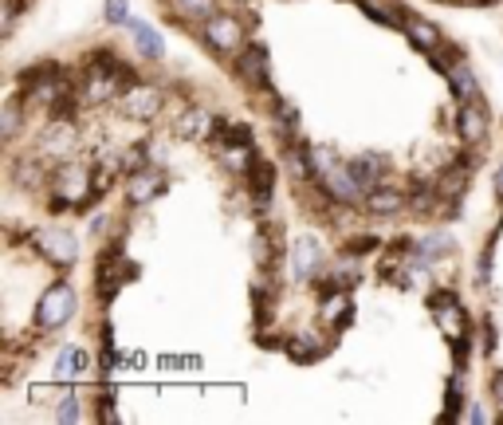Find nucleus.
Returning <instances> with one entry per match:
<instances>
[{"label":"nucleus","mask_w":503,"mask_h":425,"mask_svg":"<svg viewBox=\"0 0 503 425\" xmlns=\"http://www.w3.org/2000/svg\"><path fill=\"white\" fill-rule=\"evenodd\" d=\"M138 268L126 264V252L118 240H106V248L95 260V300L98 303H114V295L122 292L126 279H134Z\"/></svg>","instance_id":"nucleus-1"},{"label":"nucleus","mask_w":503,"mask_h":425,"mask_svg":"<svg viewBox=\"0 0 503 425\" xmlns=\"http://www.w3.org/2000/svg\"><path fill=\"white\" fill-rule=\"evenodd\" d=\"M200 43H205V48L213 51L216 59H221V56H236V51L244 48V24L236 20V16L213 12L205 20V28H200Z\"/></svg>","instance_id":"nucleus-2"},{"label":"nucleus","mask_w":503,"mask_h":425,"mask_svg":"<svg viewBox=\"0 0 503 425\" xmlns=\"http://www.w3.org/2000/svg\"><path fill=\"white\" fill-rule=\"evenodd\" d=\"M75 315V292H71L63 279H56V284L43 292V300H40V307H35V327L40 331H56V327H63V323Z\"/></svg>","instance_id":"nucleus-3"},{"label":"nucleus","mask_w":503,"mask_h":425,"mask_svg":"<svg viewBox=\"0 0 503 425\" xmlns=\"http://www.w3.org/2000/svg\"><path fill=\"white\" fill-rule=\"evenodd\" d=\"M236 79H240L248 91H276L271 87V67H268V51L260 48V43H244L240 51H236Z\"/></svg>","instance_id":"nucleus-4"},{"label":"nucleus","mask_w":503,"mask_h":425,"mask_svg":"<svg viewBox=\"0 0 503 425\" xmlns=\"http://www.w3.org/2000/svg\"><path fill=\"white\" fill-rule=\"evenodd\" d=\"M114 103H118V111H122L126 119L150 122V119H158V111H161V103H166V95H161V87L138 83V87H130V91L118 95Z\"/></svg>","instance_id":"nucleus-5"},{"label":"nucleus","mask_w":503,"mask_h":425,"mask_svg":"<svg viewBox=\"0 0 503 425\" xmlns=\"http://www.w3.org/2000/svg\"><path fill=\"white\" fill-rule=\"evenodd\" d=\"M79 146V119H51L43 126V134L35 138V150L43 158H63Z\"/></svg>","instance_id":"nucleus-6"},{"label":"nucleus","mask_w":503,"mask_h":425,"mask_svg":"<svg viewBox=\"0 0 503 425\" xmlns=\"http://www.w3.org/2000/svg\"><path fill=\"white\" fill-rule=\"evenodd\" d=\"M488 103L480 98H472V103H460V111H456V130H460L464 142H472V146H483L488 142Z\"/></svg>","instance_id":"nucleus-7"},{"label":"nucleus","mask_w":503,"mask_h":425,"mask_svg":"<svg viewBox=\"0 0 503 425\" xmlns=\"http://www.w3.org/2000/svg\"><path fill=\"white\" fill-rule=\"evenodd\" d=\"M161 189H166V177H161L153 166L134 169V174H126V182H122L126 205H134V209H142V205H150L153 197L161 193Z\"/></svg>","instance_id":"nucleus-8"},{"label":"nucleus","mask_w":503,"mask_h":425,"mask_svg":"<svg viewBox=\"0 0 503 425\" xmlns=\"http://www.w3.org/2000/svg\"><path fill=\"white\" fill-rule=\"evenodd\" d=\"M28 237L35 240V248L43 252V256L51 260V264H59V268H71L79 260V244L75 237H67V232H48V229H32Z\"/></svg>","instance_id":"nucleus-9"},{"label":"nucleus","mask_w":503,"mask_h":425,"mask_svg":"<svg viewBox=\"0 0 503 425\" xmlns=\"http://www.w3.org/2000/svg\"><path fill=\"white\" fill-rule=\"evenodd\" d=\"M318 182L326 185V193L334 197V201H342V205H350V209H358V205H365V189L358 185V177L346 169V161L338 169H331L326 177H318Z\"/></svg>","instance_id":"nucleus-10"},{"label":"nucleus","mask_w":503,"mask_h":425,"mask_svg":"<svg viewBox=\"0 0 503 425\" xmlns=\"http://www.w3.org/2000/svg\"><path fill=\"white\" fill-rule=\"evenodd\" d=\"M409 209V193L405 189H389V185H378L365 193V213L370 216H397Z\"/></svg>","instance_id":"nucleus-11"},{"label":"nucleus","mask_w":503,"mask_h":425,"mask_svg":"<svg viewBox=\"0 0 503 425\" xmlns=\"http://www.w3.org/2000/svg\"><path fill=\"white\" fill-rule=\"evenodd\" d=\"M346 169H350L354 177H358V185L370 193V189L381 185V169H386V158H378V153H354V158H346Z\"/></svg>","instance_id":"nucleus-12"},{"label":"nucleus","mask_w":503,"mask_h":425,"mask_svg":"<svg viewBox=\"0 0 503 425\" xmlns=\"http://www.w3.org/2000/svg\"><path fill=\"white\" fill-rule=\"evenodd\" d=\"M208 126H213V114L200 111V106H185V111L173 119V134L185 142H197V138H208Z\"/></svg>","instance_id":"nucleus-13"},{"label":"nucleus","mask_w":503,"mask_h":425,"mask_svg":"<svg viewBox=\"0 0 503 425\" xmlns=\"http://www.w3.org/2000/svg\"><path fill=\"white\" fill-rule=\"evenodd\" d=\"M331 350H334V339L315 342L310 334H291V339H287V350H283V355H287L291 363H318V358H326Z\"/></svg>","instance_id":"nucleus-14"},{"label":"nucleus","mask_w":503,"mask_h":425,"mask_svg":"<svg viewBox=\"0 0 503 425\" xmlns=\"http://www.w3.org/2000/svg\"><path fill=\"white\" fill-rule=\"evenodd\" d=\"M444 79L452 83V91H456V98H460V103H472V98H480V79L472 75L468 59L448 63V67H444Z\"/></svg>","instance_id":"nucleus-15"},{"label":"nucleus","mask_w":503,"mask_h":425,"mask_svg":"<svg viewBox=\"0 0 503 425\" xmlns=\"http://www.w3.org/2000/svg\"><path fill=\"white\" fill-rule=\"evenodd\" d=\"M405 35L409 43H417L420 51H436L444 43V32L433 20H420V16H405Z\"/></svg>","instance_id":"nucleus-16"},{"label":"nucleus","mask_w":503,"mask_h":425,"mask_svg":"<svg viewBox=\"0 0 503 425\" xmlns=\"http://www.w3.org/2000/svg\"><path fill=\"white\" fill-rule=\"evenodd\" d=\"M43 174H48V166H43L40 153H35V158H32V153H20V158L12 161V182L20 189H35L43 182Z\"/></svg>","instance_id":"nucleus-17"},{"label":"nucleus","mask_w":503,"mask_h":425,"mask_svg":"<svg viewBox=\"0 0 503 425\" xmlns=\"http://www.w3.org/2000/svg\"><path fill=\"white\" fill-rule=\"evenodd\" d=\"M126 28H130L134 43H138V51H142L145 59H161V56H166V43H161V35L153 32L145 20H126Z\"/></svg>","instance_id":"nucleus-18"},{"label":"nucleus","mask_w":503,"mask_h":425,"mask_svg":"<svg viewBox=\"0 0 503 425\" xmlns=\"http://www.w3.org/2000/svg\"><path fill=\"white\" fill-rule=\"evenodd\" d=\"M436 315V323H441V331L448 334V339H456V334H468L472 331V315H468V307L464 303H452V307H444V311H433Z\"/></svg>","instance_id":"nucleus-19"},{"label":"nucleus","mask_w":503,"mask_h":425,"mask_svg":"<svg viewBox=\"0 0 503 425\" xmlns=\"http://www.w3.org/2000/svg\"><path fill=\"white\" fill-rule=\"evenodd\" d=\"M318 264H323V260H318V244L310 240V237L299 240V244H295V276L310 284V279L318 276Z\"/></svg>","instance_id":"nucleus-20"},{"label":"nucleus","mask_w":503,"mask_h":425,"mask_svg":"<svg viewBox=\"0 0 503 425\" xmlns=\"http://www.w3.org/2000/svg\"><path fill=\"white\" fill-rule=\"evenodd\" d=\"M24 98H20V91H16L12 98L4 103V122H0V134H4V142H12L16 138V130H20V111H24Z\"/></svg>","instance_id":"nucleus-21"},{"label":"nucleus","mask_w":503,"mask_h":425,"mask_svg":"<svg viewBox=\"0 0 503 425\" xmlns=\"http://www.w3.org/2000/svg\"><path fill=\"white\" fill-rule=\"evenodd\" d=\"M83 366H87V355L79 347H63L59 350V358H56V374L59 378H75Z\"/></svg>","instance_id":"nucleus-22"},{"label":"nucleus","mask_w":503,"mask_h":425,"mask_svg":"<svg viewBox=\"0 0 503 425\" xmlns=\"http://www.w3.org/2000/svg\"><path fill=\"white\" fill-rule=\"evenodd\" d=\"M472 331L468 334H456V339H448V350H452V370L456 374H464L468 370V358H472Z\"/></svg>","instance_id":"nucleus-23"},{"label":"nucleus","mask_w":503,"mask_h":425,"mask_svg":"<svg viewBox=\"0 0 503 425\" xmlns=\"http://www.w3.org/2000/svg\"><path fill=\"white\" fill-rule=\"evenodd\" d=\"M460 405H464V390H460V374H456V378H448V386H444V413H441V418L444 421L464 418Z\"/></svg>","instance_id":"nucleus-24"},{"label":"nucleus","mask_w":503,"mask_h":425,"mask_svg":"<svg viewBox=\"0 0 503 425\" xmlns=\"http://www.w3.org/2000/svg\"><path fill=\"white\" fill-rule=\"evenodd\" d=\"M452 248H456V240L448 237V232H441V229H436V232H428V237L420 240V252H425L428 260H441V256H448V252H452Z\"/></svg>","instance_id":"nucleus-25"},{"label":"nucleus","mask_w":503,"mask_h":425,"mask_svg":"<svg viewBox=\"0 0 503 425\" xmlns=\"http://www.w3.org/2000/svg\"><path fill=\"white\" fill-rule=\"evenodd\" d=\"M381 248V237H373V232H354V237H346L342 252H350V256H370V252Z\"/></svg>","instance_id":"nucleus-26"},{"label":"nucleus","mask_w":503,"mask_h":425,"mask_svg":"<svg viewBox=\"0 0 503 425\" xmlns=\"http://www.w3.org/2000/svg\"><path fill=\"white\" fill-rule=\"evenodd\" d=\"M130 20V0H106V24H122Z\"/></svg>","instance_id":"nucleus-27"},{"label":"nucleus","mask_w":503,"mask_h":425,"mask_svg":"<svg viewBox=\"0 0 503 425\" xmlns=\"http://www.w3.org/2000/svg\"><path fill=\"white\" fill-rule=\"evenodd\" d=\"M480 347H483V355L496 350V319H491V315H483L480 319Z\"/></svg>","instance_id":"nucleus-28"},{"label":"nucleus","mask_w":503,"mask_h":425,"mask_svg":"<svg viewBox=\"0 0 503 425\" xmlns=\"http://www.w3.org/2000/svg\"><path fill=\"white\" fill-rule=\"evenodd\" d=\"M491 256H496V248H491V244H488V248L480 252V260H475V279H480L483 287L491 284Z\"/></svg>","instance_id":"nucleus-29"},{"label":"nucleus","mask_w":503,"mask_h":425,"mask_svg":"<svg viewBox=\"0 0 503 425\" xmlns=\"http://www.w3.org/2000/svg\"><path fill=\"white\" fill-rule=\"evenodd\" d=\"M452 303H460L452 287H436V292L428 295V307H433V311H444V307H452Z\"/></svg>","instance_id":"nucleus-30"},{"label":"nucleus","mask_w":503,"mask_h":425,"mask_svg":"<svg viewBox=\"0 0 503 425\" xmlns=\"http://www.w3.org/2000/svg\"><path fill=\"white\" fill-rule=\"evenodd\" d=\"M79 418V405L71 394H63V405H59V421H75Z\"/></svg>","instance_id":"nucleus-31"},{"label":"nucleus","mask_w":503,"mask_h":425,"mask_svg":"<svg viewBox=\"0 0 503 425\" xmlns=\"http://www.w3.org/2000/svg\"><path fill=\"white\" fill-rule=\"evenodd\" d=\"M491 397L503 405V370H491Z\"/></svg>","instance_id":"nucleus-32"},{"label":"nucleus","mask_w":503,"mask_h":425,"mask_svg":"<svg viewBox=\"0 0 503 425\" xmlns=\"http://www.w3.org/2000/svg\"><path fill=\"white\" fill-rule=\"evenodd\" d=\"M496 197H499V201H503V166L496 169Z\"/></svg>","instance_id":"nucleus-33"}]
</instances>
